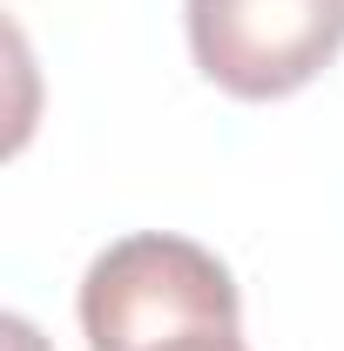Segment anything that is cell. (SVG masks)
<instances>
[{
  "mask_svg": "<svg viewBox=\"0 0 344 351\" xmlns=\"http://www.w3.org/2000/svg\"><path fill=\"white\" fill-rule=\"evenodd\" d=\"M169 351H243V338H236V331H203V338H182V345H169Z\"/></svg>",
  "mask_w": 344,
  "mask_h": 351,
  "instance_id": "cell-3",
  "label": "cell"
},
{
  "mask_svg": "<svg viewBox=\"0 0 344 351\" xmlns=\"http://www.w3.org/2000/svg\"><path fill=\"white\" fill-rule=\"evenodd\" d=\"M338 47L344 0H189V54L236 101L297 95Z\"/></svg>",
  "mask_w": 344,
  "mask_h": 351,
  "instance_id": "cell-2",
  "label": "cell"
},
{
  "mask_svg": "<svg viewBox=\"0 0 344 351\" xmlns=\"http://www.w3.org/2000/svg\"><path fill=\"white\" fill-rule=\"evenodd\" d=\"M243 304L230 270L169 230H142L108 243L82 277L88 351H169L203 331H236Z\"/></svg>",
  "mask_w": 344,
  "mask_h": 351,
  "instance_id": "cell-1",
  "label": "cell"
}]
</instances>
